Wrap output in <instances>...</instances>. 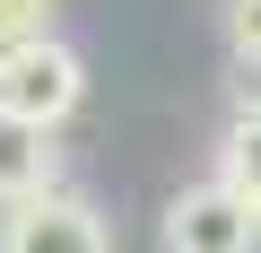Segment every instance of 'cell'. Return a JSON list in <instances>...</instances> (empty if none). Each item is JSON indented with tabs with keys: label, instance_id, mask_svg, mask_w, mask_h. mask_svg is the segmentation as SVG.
<instances>
[{
	"label": "cell",
	"instance_id": "cell-7",
	"mask_svg": "<svg viewBox=\"0 0 261 253\" xmlns=\"http://www.w3.org/2000/svg\"><path fill=\"white\" fill-rule=\"evenodd\" d=\"M226 44L244 61H261V0H226Z\"/></svg>",
	"mask_w": 261,
	"mask_h": 253
},
{
	"label": "cell",
	"instance_id": "cell-3",
	"mask_svg": "<svg viewBox=\"0 0 261 253\" xmlns=\"http://www.w3.org/2000/svg\"><path fill=\"white\" fill-rule=\"evenodd\" d=\"M0 253H113L105 218L70 192H44V201H18L0 218Z\"/></svg>",
	"mask_w": 261,
	"mask_h": 253
},
{
	"label": "cell",
	"instance_id": "cell-6",
	"mask_svg": "<svg viewBox=\"0 0 261 253\" xmlns=\"http://www.w3.org/2000/svg\"><path fill=\"white\" fill-rule=\"evenodd\" d=\"M44 35H53V0H0V53L44 44Z\"/></svg>",
	"mask_w": 261,
	"mask_h": 253
},
{
	"label": "cell",
	"instance_id": "cell-4",
	"mask_svg": "<svg viewBox=\"0 0 261 253\" xmlns=\"http://www.w3.org/2000/svg\"><path fill=\"white\" fill-rule=\"evenodd\" d=\"M53 175H61V149H53V131H35V122H9L0 113V201H44L53 192Z\"/></svg>",
	"mask_w": 261,
	"mask_h": 253
},
{
	"label": "cell",
	"instance_id": "cell-2",
	"mask_svg": "<svg viewBox=\"0 0 261 253\" xmlns=\"http://www.w3.org/2000/svg\"><path fill=\"white\" fill-rule=\"evenodd\" d=\"M166 253H252L261 244V210L226 183V175H200L166 201Z\"/></svg>",
	"mask_w": 261,
	"mask_h": 253
},
{
	"label": "cell",
	"instance_id": "cell-5",
	"mask_svg": "<svg viewBox=\"0 0 261 253\" xmlns=\"http://www.w3.org/2000/svg\"><path fill=\"white\" fill-rule=\"evenodd\" d=\"M218 175L261 210V105H244V113L226 122V140H218Z\"/></svg>",
	"mask_w": 261,
	"mask_h": 253
},
{
	"label": "cell",
	"instance_id": "cell-1",
	"mask_svg": "<svg viewBox=\"0 0 261 253\" xmlns=\"http://www.w3.org/2000/svg\"><path fill=\"white\" fill-rule=\"evenodd\" d=\"M87 96V61L44 35V44H18V53H0V113L9 122H35V131H53V122H70Z\"/></svg>",
	"mask_w": 261,
	"mask_h": 253
}]
</instances>
